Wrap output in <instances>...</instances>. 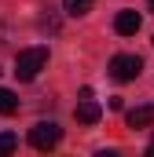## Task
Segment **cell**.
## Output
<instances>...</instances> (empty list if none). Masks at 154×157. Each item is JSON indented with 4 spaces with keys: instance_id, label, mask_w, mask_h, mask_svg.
<instances>
[{
    "instance_id": "6da1fadb",
    "label": "cell",
    "mask_w": 154,
    "mask_h": 157,
    "mask_svg": "<svg viewBox=\"0 0 154 157\" xmlns=\"http://www.w3.org/2000/svg\"><path fill=\"white\" fill-rule=\"evenodd\" d=\"M48 66V48H26L15 55V77L18 80H33Z\"/></svg>"
},
{
    "instance_id": "7a4b0ae2",
    "label": "cell",
    "mask_w": 154,
    "mask_h": 157,
    "mask_svg": "<svg viewBox=\"0 0 154 157\" xmlns=\"http://www.w3.org/2000/svg\"><path fill=\"white\" fill-rule=\"evenodd\" d=\"M59 139H63V128H59L55 121H37V124L30 128V143H33L37 150H51V146H59Z\"/></svg>"
},
{
    "instance_id": "3957f363",
    "label": "cell",
    "mask_w": 154,
    "mask_h": 157,
    "mask_svg": "<svg viewBox=\"0 0 154 157\" xmlns=\"http://www.w3.org/2000/svg\"><path fill=\"white\" fill-rule=\"evenodd\" d=\"M140 70H143L140 55H114V59H110V77L121 80V84H125V80H136Z\"/></svg>"
},
{
    "instance_id": "277c9868",
    "label": "cell",
    "mask_w": 154,
    "mask_h": 157,
    "mask_svg": "<svg viewBox=\"0 0 154 157\" xmlns=\"http://www.w3.org/2000/svg\"><path fill=\"white\" fill-rule=\"evenodd\" d=\"M128 128H151L154 124V102H147V106H136V110H128Z\"/></svg>"
},
{
    "instance_id": "5b68a950",
    "label": "cell",
    "mask_w": 154,
    "mask_h": 157,
    "mask_svg": "<svg viewBox=\"0 0 154 157\" xmlns=\"http://www.w3.org/2000/svg\"><path fill=\"white\" fill-rule=\"evenodd\" d=\"M114 29L121 33V37H132V33H140V15H136V11H117Z\"/></svg>"
},
{
    "instance_id": "8992f818",
    "label": "cell",
    "mask_w": 154,
    "mask_h": 157,
    "mask_svg": "<svg viewBox=\"0 0 154 157\" xmlns=\"http://www.w3.org/2000/svg\"><path fill=\"white\" fill-rule=\"evenodd\" d=\"M74 113H77V121H81V124H95V121L103 117V110H99V102H95V99H81Z\"/></svg>"
},
{
    "instance_id": "52a82bcc",
    "label": "cell",
    "mask_w": 154,
    "mask_h": 157,
    "mask_svg": "<svg viewBox=\"0 0 154 157\" xmlns=\"http://www.w3.org/2000/svg\"><path fill=\"white\" fill-rule=\"evenodd\" d=\"M92 4H95V0H63V11H66V15H88V11H92Z\"/></svg>"
},
{
    "instance_id": "ba28073f",
    "label": "cell",
    "mask_w": 154,
    "mask_h": 157,
    "mask_svg": "<svg viewBox=\"0 0 154 157\" xmlns=\"http://www.w3.org/2000/svg\"><path fill=\"white\" fill-rule=\"evenodd\" d=\"M15 110H18V99H15V91L0 88V113H4V117H11Z\"/></svg>"
},
{
    "instance_id": "9c48e42d",
    "label": "cell",
    "mask_w": 154,
    "mask_h": 157,
    "mask_svg": "<svg viewBox=\"0 0 154 157\" xmlns=\"http://www.w3.org/2000/svg\"><path fill=\"white\" fill-rule=\"evenodd\" d=\"M15 150H18V139L11 132H0V157H15Z\"/></svg>"
},
{
    "instance_id": "30bf717a",
    "label": "cell",
    "mask_w": 154,
    "mask_h": 157,
    "mask_svg": "<svg viewBox=\"0 0 154 157\" xmlns=\"http://www.w3.org/2000/svg\"><path fill=\"white\" fill-rule=\"evenodd\" d=\"M95 157H121V150H95Z\"/></svg>"
},
{
    "instance_id": "8fae6325",
    "label": "cell",
    "mask_w": 154,
    "mask_h": 157,
    "mask_svg": "<svg viewBox=\"0 0 154 157\" xmlns=\"http://www.w3.org/2000/svg\"><path fill=\"white\" fill-rule=\"evenodd\" d=\"M143 157H154V143H151V146H147V154H143Z\"/></svg>"
},
{
    "instance_id": "7c38bea8",
    "label": "cell",
    "mask_w": 154,
    "mask_h": 157,
    "mask_svg": "<svg viewBox=\"0 0 154 157\" xmlns=\"http://www.w3.org/2000/svg\"><path fill=\"white\" fill-rule=\"evenodd\" d=\"M151 11H154V0H151Z\"/></svg>"
}]
</instances>
